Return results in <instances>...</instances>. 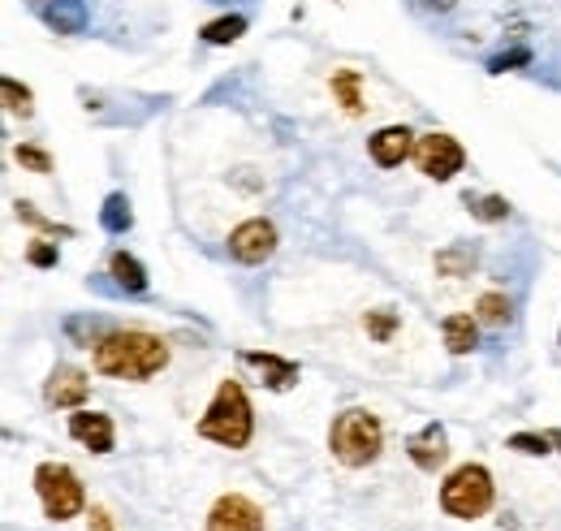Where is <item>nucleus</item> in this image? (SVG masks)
I'll use <instances>...</instances> for the list:
<instances>
[{
    "instance_id": "1",
    "label": "nucleus",
    "mask_w": 561,
    "mask_h": 531,
    "mask_svg": "<svg viewBox=\"0 0 561 531\" xmlns=\"http://www.w3.org/2000/svg\"><path fill=\"white\" fill-rule=\"evenodd\" d=\"M169 363V346L152 333H108L95 342V372L117 380H152Z\"/></svg>"
},
{
    "instance_id": "20",
    "label": "nucleus",
    "mask_w": 561,
    "mask_h": 531,
    "mask_svg": "<svg viewBox=\"0 0 561 531\" xmlns=\"http://www.w3.org/2000/svg\"><path fill=\"white\" fill-rule=\"evenodd\" d=\"M333 95L341 100V108H346L350 117H359V113H363V100H359V70L333 74Z\"/></svg>"
},
{
    "instance_id": "9",
    "label": "nucleus",
    "mask_w": 561,
    "mask_h": 531,
    "mask_svg": "<svg viewBox=\"0 0 561 531\" xmlns=\"http://www.w3.org/2000/svg\"><path fill=\"white\" fill-rule=\"evenodd\" d=\"M367 152H372V160L380 169H398L402 160L415 152V134H410L406 126H385L367 139Z\"/></svg>"
},
{
    "instance_id": "3",
    "label": "nucleus",
    "mask_w": 561,
    "mask_h": 531,
    "mask_svg": "<svg viewBox=\"0 0 561 531\" xmlns=\"http://www.w3.org/2000/svg\"><path fill=\"white\" fill-rule=\"evenodd\" d=\"M251 428H255V419H251V402H246L242 385H238V380H221V389H216L208 415L199 419V437L225 445V449H246Z\"/></svg>"
},
{
    "instance_id": "11",
    "label": "nucleus",
    "mask_w": 561,
    "mask_h": 531,
    "mask_svg": "<svg viewBox=\"0 0 561 531\" xmlns=\"http://www.w3.org/2000/svg\"><path fill=\"white\" fill-rule=\"evenodd\" d=\"M70 437L87 445L91 454H108L113 449V419L100 411H78L70 415Z\"/></svg>"
},
{
    "instance_id": "7",
    "label": "nucleus",
    "mask_w": 561,
    "mask_h": 531,
    "mask_svg": "<svg viewBox=\"0 0 561 531\" xmlns=\"http://www.w3.org/2000/svg\"><path fill=\"white\" fill-rule=\"evenodd\" d=\"M264 527H268L264 510L242 493L216 497V506L208 510V531H264Z\"/></svg>"
},
{
    "instance_id": "13",
    "label": "nucleus",
    "mask_w": 561,
    "mask_h": 531,
    "mask_svg": "<svg viewBox=\"0 0 561 531\" xmlns=\"http://www.w3.org/2000/svg\"><path fill=\"white\" fill-rule=\"evenodd\" d=\"M44 398H48V406H78L87 398V376H82L78 367H57V372L48 376Z\"/></svg>"
},
{
    "instance_id": "25",
    "label": "nucleus",
    "mask_w": 561,
    "mask_h": 531,
    "mask_svg": "<svg viewBox=\"0 0 561 531\" xmlns=\"http://www.w3.org/2000/svg\"><path fill=\"white\" fill-rule=\"evenodd\" d=\"M26 260H31L35 268H57L61 264V251L52 247V242H31V247H26Z\"/></svg>"
},
{
    "instance_id": "4",
    "label": "nucleus",
    "mask_w": 561,
    "mask_h": 531,
    "mask_svg": "<svg viewBox=\"0 0 561 531\" xmlns=\"http://www.w3.org/2000/svg\"><path fill=\"white\" fill-rule=\"evenodd\" d=\"M441 510L454 514V519H484L492 510V475L480 462H467L458 467L449 480L441 484Z\"/></svg>"
},
{
    "instance_id": "21",
    "label": "nucleus",
    "mask_w": 561,
    "mask_h": 531,
    "mask_svg": "<svg viewBox=\"0 0 561 531\" xmlns=\"http://www.w3.org/2000/svg\"><path fill=\"white\" fill-rule=\"evenodd\" d=\"M238 35H246L242 13H229V18H216V22L203 26V39H208V44H234Z\"/></svg>"
},
{
    "instance_id": "30",
    "label": "nucleus",
    "mask_w": 561,
    "mask_h": 531,
    "mask_svg": "<svg viewBox=\"0 0 561 531\" xmlns=\"http://www.w3.org/2000/svg\"><path fill=\"white\" fill-rule=\"evenodd\" d=\"M91 531H113V519H108V510H100V506L91 510Z\"/></svg>"
},
{
    "instance_id": "16",
    "label": "nucleus",
    "mask_w": 561,
    "mask_h": 531,
    "mask_svg": "<svg viewBox=\"0 0 561 531\" xmlns=\"http://www.w3.org/2000/svg\"><path fill=\"white\" fill-rule=\"evenodd\" d=\"M108 272L117 277L121 290H130V294H143V290H147V272H143V264L134 260V255H126V251H113V260H108Z\"/></svg>"
},
{
    "instance_id": "6",
    "label": "nucleus",
    "mask_w": 561,
    "mask_h": 531,
    "mask_svg": "<svg viewBox=\"0 0 561 531\" xmlns=\"http://www.w3.org/2000/svg\"><path fill=\"white\" fill-rule=\"evenodd\" d=\"M415 165L423 177H432V182H449V177L462 173V165H467V152H462L458 139H449V134H423L415 143Z\"/></svg>"
},
{
    "instance_id": "26",
    "label": "nucleus",
    "mask_w": 561,
    "mask_h": 531,
    "mask_svg": "<svg viewBox=\"0 0 561 531\" xmlns=\"http://www.w3.org/2000/svg\"><path fill=\"white\" fill-rule=\"evenodd\" d=\"M0 91H5V104L13 108V113H31V91H26V87H18L13 78H5Z\"/></svg>"
},
{
    "instance_id": "28",
    "label": "nucleus",
    "mask_w": 561,
    "mask_h": 531,
    "mask_svg": "<svg viewBox=\"0 0 561 531\" xmlns=\"http://www.w3.org/2000/svg\"><path fill=\"white\" fill-rule=\"evenodd\" d=\"M549 441L553 437H531V432H518V437H510V449H518V454H549Z\"/></svg>"
},
{
    "instance_id": "2",
    "label": "nucleus",
    "mask_w": 561,
    "mask_h": 531,
    "mask_svg": "<svg viewBox=\"0 0 561 531\" xmlns=\"http://www.w3.org/2000/svg\"><path fill=\"white\" fill-rule=\"evenodd\" d=\"M328 449H333V458L341 467H367V462H376L380 449H385V428H380V419L372 411L350 406V411H341L333 419V428H328Z\"/></svg>"
},
{
    "instance_id": "5",
    "label": "nucleus",
    "mask_w": 561,
    "mask_h": 531,
    "mask_svg": "<svg viewBox=\"0 0 561 531\" xmlns=\"http://www.w3.org/2000/svg\"><path fill=\"white\" fill-rule=\"evenodd\" d=\"M35 493L39 501H44V514L48 519H74V514L82 510V484H78V475L65 467V462H39L35 467Z\"/></svg>"
},
{
    "instance_id": "31",
    "label": "nucleus",
    "mask_w": 561,
    "mask_h": 531,
    "mask_svg": "<svg viewBox=\"0 0 561 531\" xmlns=\"http://www.w3.org/2000/svg\"><path fill=\"white\" fill-rule=\"evenodd\" d=\"M419 5H423V9H432V13H449V9L458 5V0H419Z\"/></svg>"
},
{
    "instance_id": "29",
    "label": "nucleus",
    "mask_w": 561,
    "mask_h": 531,
    "mask_svg": "<svg viewBox=\"0 0 561 531\" xmlns=\"http://www.w3.org/2000/svg\"><path fill=\"white\" fill-rule=\"evenodd\" d=\"M18 216H22V221H31L35 229H44V234H70V229H65V225H52V221H44V216H39V212L31 208V203H18Z\"/></svg>"
},
{
    "instance_id": "27",
    "label": "nucleus",
    "mask_w": 561,
    "mask_h": 531,
    "mask_svg": "<svg viewBox=\"0 0 561 531\" xmlns=\"http://www.w3.org/2000/svg\"><path fill=\"white\" fill-rule=\"evenodd\" d=\"M18 165H26L31 173H52V156L39 152V147H18Z\"/></svg>"
},
{
    "instance_id": "18",
    "label": "nucleus",
    "mask_w": 561,
    "mask_h": 531,
    "mask_svg": "<svg viewBox=\"0 0 561 531\" xmlns=\"http://www.w3.org/2000/svg\"><path fill=\"white\" fill-rule=\"evenodd\" d=\"M100 225L108 229V234H126V229L134 225L130 199H126V195H108V199H104V208H100Z\"/></svg>"
},
{
    "instance_id": "17",
    "label": "nucleus",
    "mask_w": 561,
    "mask_h": 531,
    "mask_svg": "<svg viewBox=\"0 0 561 531\" xmlns=\"http://www.w3.org/2000/svg\"><path fill=\"white\" fill-rule=\"evenodd\" d=\"M471 268H475V247H467V242L436 255V272L441 277H471Z\"/></svg>"
},
{
    "instance_id": "8",
    "label": "nucleus",
    "mask_w": 561,
    "mask_h": 531,
    "mask_svg": "<svg viewBox=\"0 0 561 531\" xmlns=\"http://www.w3.org/2000/svg\"><path fill=\"white\" fill-rule=\"evenodd\" d=\"M277 251V225L255 216V221H242L234 234H229V255L238 264H264L268 255Z\"/></svg>"
},
{
    "instance_id": "19",
    "label": "nucleus",
    "mask_w": 561,
    "mask_h": 531,
    "mask_svg": "<svg viewBox=\"0 0 561 531\" xmlns=\"http://www.w3.org/2000/svg\"><path fill=\"white\" fill-rule=\"evenodd\" d=\"M475 316H480L484 324H492V329H501V324L514 320V307H510V298H505V294H480Z\"/></svg>"
},
{
    "instance_id": "15",
    "label": "nucleus",
    "mask_w": 561,
    "mask_h": 531,
    "mask_svg": "<svg viewBox=\"0 0 561 531\" xmlns=\"http://www.w3.org/2000/svg\"><path fill=\"white\" fill-rule=\"evenodd\" d=\"M441 333H445L449 354H471L480 346V324H475V316H449L441 324Z\"/></svg>"
},
{
    "instance_id": "22",
    "label": "nucleus",
    "mask_w": 561,
    "mask_h": 531,
    "mask_svg": "<svg viewBox=\"0 0 561 531\" xmlns=\"http://www.w3.org/2000/svg\"><path fill=\"white\" fill-rule=\"evenodd\" d=\"M467 203H471V199H467ZM471 212L480 216V221H505V216H510V203H505L501 195H484V199L471 203Z\"/></svg>"
},
{
    "instance_id": "23",
    "label": "nucleus",
    "mask_w": 561,
    "mask_h": 531,
    "mask_svg": "<svg viewBox=\"0 0 561 531\" xmlns=\"http://www.w3.org/2000/svg\"><path fill=\"white\" fill-rule=\"evenodd\" d=\"M393 329H398V316H393V311H367V333H372L376 342H389Z\"/></svg>"
},
{
    "instance_id": "24",
    "label": "nucleus",
    "mask_w": 561,
    "mask_h": 531,
    "mask_svg": "<svg viewBox=\"0 0 561 531\" xmlns=\"http://www.w3.org/2000/svg\"><path fill=\"white\" fill-rule=\"evenodd\" d=\"M527 61H531V48H510V52H501V57H492V61H488V74L518 70V65H527Z\"/></svg>"
},
{
    "instance_id": "10",
    "label": "nucleus",
    "mask_w": 561,
    "mask_h": 531,
    "mask_svg": "<svg viewBox=\"0 0 561 531\" xmlns=\"http://www.w3.org/2000/svg\"><path fill=\"white\" fill-rule=\"evenodd\" d=\"M406 454H410V462H415L419 471H436V467H445V458H449V437H445V428H441V424L419 428L415 437L406 441Z\"/></svg>"
},
{
    "instance_id": "12",
    "label": "nucleus",
    "mask_w": 561,
    "mask_h": 531,
    "mask_svg": "<svg viewBox=\"0 0 561 531\" xmlns=\"http://www.w3.org/2000/svg\"><path fill=\"white\" fill-rule=\"evenodd\" d=\"M44 22L57 35H82V31H87V22H91L87 0H48V5H44Z\"/></svg>"
},
{
    "instance_id": "14",
    "label": "nucleus",
    "mask_w": 561,
    "mask_h": 531,
    "mask_svg": "<svg viewBox=\"0 0 561 531\" xmlns=\"http://www.w3.org/2000/svg\"><path fill=\"white\" fill-rule=\"evenodd\" d=\"M251 367H259V376H264V385L268 389H277V393H285L298 380V363H290V359H277V354H259V350H246L242 354Z\"/></svg>"
}]
</instances>
